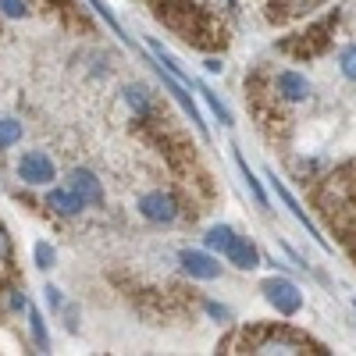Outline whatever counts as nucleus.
I'll use <instances>...</instances> for the list:
<instances>
[{
  "instance_id": "1",
  "label": "nucleus",
  "mask_w": 356,
  "mask_h": 356,
  "mask_svg": "<svg viewBox=\"0 0 356 356\" xmlns=\"http://www.w3.org/2000/svg\"><path fill=\"white\" fill-rule=\"evenodd\" d=\"M235 342L246 346L243 353H321L317 342L296 335L292 328H253V332L243 328V332H235V335L225 342V353H228Z\"/></svg>"
},
{
  "instance_id": "2",
  "label": "nucleus",
  "mask_w": 356,
  "mask_h": 356,
  "mask_svg": "<svg viewBox=\"0 0 356 356\" xmlns=\"http://www.w3.org/2000/svg\"><path fill=\"white\" fill-rule=\"evenodd\" d=\"M260 292L267 296V303H271L282 317H292L296 310L303 307V292L296 289L292 282H285V278H267V282L260 285Z\"/></svg>"
},
{
  "instance_id": "3",
  "label": "nucleus",
  "mask_w": 356,
  "mask_h": 356,
  "mask_svg": "<svg viewBox=\"0 0 356 356\" xmlns=\"http://www.w3.org/2000/svg\"><path fill=\"white\" fill-rule=\"evenodd\" d=\"M18 178L29 186H47L54 178V161L40 150H29L22 161H18Z\"/></svg>"
},
{
  "instance_id": "4",
  "label": "nucleus",
  "mask_w": 356,
  "mask_h": 356,
  "mask_svg": "<svg viewBox=\"0 0 356 356\" xmlns=\"http://www.w3.org/2000/svg\"><path fill=\"white\" fill-rule=\"evenodd\" d=\"M139 214H143L146 221H154V225L175 221V214H178L175 196H168V193H146V196L139 200Z\"/></svg>"
},
{
  "instance_id": "5",
  "label": "nucleus",
  "mask_w": 356,
  "mask_h": 356,
  "mask_svg": "<svg viewBox=\"0 0 356 356\" xmlns=\"http://www.w3.org/2000/svg\"><path fill=\"white\" fill-rule=\"evenodd\" d=\"M161 75H164V72H161ZM164 86H168V93H171V97L178 100V107L186 111V118H189V122L196 125V132H200V136L207 139V125H203V118H200V107H196V104H193V97L186 93V82H178V79H175V75L168 72V75H164Z\"/></svg>"
},
{
  "instance_id": "6",
  "label": "nucleus",
  "mask_w": 356,
  "mask_h": 356,
  "mask_svg": "<svg viewBox=\"0 0 356 356\" xmlns=\"http://www.w3.org/2000/svg\"><path fill=\"white\" fill-rule=\"evenodd\" d=\"M182 271L186 275H193V278H203V282H214L218 275H221V264L214 260V257H207V253H196V250H186L182 257Z\"/></svg>"
},
{
  "instance_id": "7",
  "label": "nucleus",
  "mask_w": 356,
  "mask_h": 356,
  "mask_svg": "<svg viewBox=\"0 0 356 356\" xmlns=\"http://www.w3.org/2000/svg\"><path fill=\"white\" fill-rule=\"evenodd\" d=\"M267 178H271V189L278 193V200H282V203L289 207V211H292V218H296V221H300V225L307 228V235H314V239H317V243H321L324 250H328V243H324V235H321V232L314 228V221L307 218V211H303V207H300V203H296V200H292V193H289V189H285V186L278 182V178H275V175H267Z\"/></svg>"
},
{
  "instance_id": "8",
  "label": "nucleus",
  "mask_w": 356,
  "mask_h": 356,
  "mask_svg": "<svg viewBox=\"0 0 356 356\" xmlns=\"http://www.w3.org/2000/svg\"><path fill=\"white\" fill-rule=\"evenodd\" d=\"M225 257H228V264L243 267V271H253V267L260 264V250H257V246H253L250 239H243V235H235V239L228 243Z\"/></svg>"
},
{
  "instance_id": "9",
  "label": "nucleus",
  "mask_w": 356,
  "mask_h": 356,
  "mask_svg": "<svg viewBox=\"0 0 356 356\" xmlns=\"http://www.w3.org/2000/svg\"><path fill=\"white\" fill-rule=\"evenodd\" d=\"M72 189L82 196V203H100L104 200V189H100V178L86 168H75L72 171Z\"/></svg>"
},
{
  "instance_id": "10",
  "label": "nucleus",
  "mask_w": 356,
  "mask_h": 356,
  "mask_svg": "<svg viewBox=\"0 0 356 356\" xmlns=\"http://www.w3.org/2000/svg\"><path fill=\"white\" fill-rule=\"evenodd\" d=\"M47 207H50V211H57V214H65V218H72V214L82 211L86 203H82V196H79L75 189H50Z\"/></svg>"
},
{
  "instance_id": "11",
  "label": "nucleus",
  "mask_w": 356,
  "mask_h": 356,
  "mask_svg": "<svg viewBox=\"0 0 356 356\" xmlns=\"http://www.w3.org/2000/svg\"><path fill=\"white\" fill-rule=\"evenodd\" d=\"M278 93L285 100H307L310 97V82L303 75H296V72H282L278 75Z\"/></svg>"
},
{
  "instance_id": "12",
  "label": "nucleus",
  "mask_w": 356,
  "mask_h": 356,
  "mask_svg": "<svg viewBox=\"0 0 356 356\" xmlns=\"http://www.w3.org/2000/svg\"><path fill=\"white\" fill-rule=\"evenodd\" d=\"M232 239H235V228H228V225H214L211 232L203 235V243H207V250H218V253H225Z\"/></svg>"
},
{
  "instance_id": "13",
  "label": "nucleus",
  "mask_w": 356,
  "mask_h": 356,
  "mask_svg": "<svg viewBox=\"0 0 356 356\" xmlns=\"http://www.w3.org/2000/svg\"><path fill=\"white\" fill-rule=\"evenodd\" d=\"M235 164H239V171H243V178H246V186H250V193H253L257 207H267V193L260 189V182H257V178H253V171H250V164L243 161V154H235Z\"/></svg>"
},
{
  "instance_id": "14",
  "label": "nucleus",
  "mask_w": 356,
  "mask_h": 356,
  "mask_svg": "<svg viewBox=\"0 0 356 356\" xmlns=\"http://www.w3.org/2000/svg\"><path fill=\"white\" fill-rule=\"evenodd\" d=\"M18 139H22V122H15V118H0V150L15 146Z\"/></svg>"
},
{
  "instance_id": "15",
  "label": "nucleus",
  "mask_w": 356,
  "mask_h": 356,
  "mask_svg": "<svg viewBox=\"0 0 356 356\" xmlns=\"http://www.w3.org/2000/svg\"><path fill=\"white\" fill-rule=\"evenodd\" d=\"M125 100H129V107H132L136 114H150V100H146V89L129 86V89H125Z\"/></svg>"
},
{
  "instance_id": "16",
  "label": "nucleus",
  "mask_w": 356,
  "mask_h": 356,
  "mask_svg": "<svg viewBox=\"0 0 356 356\" xmlns=\"http://www.w3.org/2000/svg\"><path fill=\"white\" fill-rule=\"evenodd\" d=\"M29 328H33V339H36V346H40V349H47V346H50V339H47V324H43L40 310H29Z\"/></svg>"
},
{
  "instance_id": "17",
  "label": "nucleus",
  "mask_w": 356,
  "mask_h": 356,
  "mask_svg": "<svg viewBox=\"0 0 356 356\" xmlns=\"http://www.w3.org/2000/svg\"><path fill=\"white\" fill-rule=\"evenodd\" d=\"M200 97H203L207 104H211V111H214V114L221 118L225 125H232V111H228V107H225V104H221V100H218V97L211 93V89H207V86H200Z\"/></svg>"
},
{
  "instance_id": "18",
  "label": "nucleus",
  "mask_w": 356,
  "mask_h": 356,
  "mask_svg": "<svg viewBox=\"0 0 356 356\" xmlns=\"http://www.w3.org/2000/svg\"><path fill=\"white\" fill-rule=\"evenodd\" d=\"M8 264H11V235L4 232V225H0V282H4V275H8Z\"/></svg>"
},
{
  "instance_id": "19",
  "label": "nucleus",
  "mask_w": 356,
  "mask_h": 356,
  "mask_svg": "<svg viewBox=\"0 0 356 356\" xmlns=\"http://www.w3.org/2000/svg\"><path fill=\"white\" fill-rule=\"evenodd\" d=\"M339 65H342V75L356 82V47H346L342 57H339Z\"/></svg>"
},
{
  "instance_id": "20",
  "label": "nucleus",
  "mask_w": 356,
  "mask_h": 356,
  "mask_svg": "<svg viewBox=\"0 0 356 356\" xmlns=\"http://www.w3.org/2000/svg\"><path fill=\"white\" fill-rule=\"evenodd\" d=\"M54 264V246L50 243H36V267H50Z\"/></svg>"
},
{
  "instance_id": "21",
  "label": "nucleus",
  "mask_w": 356,
  "mask_h": 356,
  "mask_svg": "<svg viewBox=\"0 0 356 356\" xmlns=\"http://www.w3.org/2000/svg\"><path fill=\"white\" fill-rule=\"evenodd\" d=\"M0 11L11 15V18H22L25 15V4H22V0H0Z\"/></svg>"
},
{
  "instance_id": "22",
  "label": "nucleus",
  "mask_w": 356,
  "mask_h": 356,
  "mask_svg": "<svg viewBox=\"0 0 356 356\" xmlns=\"http://www.w3.org/2000/svg\"><path fill=\"white\" fill-rule=\"evenodd\" d=\"M47 303H50V307H61V296H57V289H47Z\"/></svg>"
},
{
  "instance_id": "23",
  "label": "nucleus",
  "mask_w": 356,
  "mask_h": 356,
  "mask_svg": "<svg viewBox=\"0 0 356 356\" xmlns=\"http://www.w3.org/2000/svg\"><path fill=\"white\" fill-rule=\"evenodd\" d=\"M207 310H211L214 317H228V310H225V307H218V303H207Z\"/></svg>"
},
{
  "instance_id": "24",
  "label": "nucleus",
  "mask_w": 356,
  "mask_h": 356,
  "mask_svg": "<svg viewBox=\"0 0 356 356\" xmlns=\"http://www.w3.org/2000/svg\"><path fill=\"white\" fill-rule=\"evenodd\" d=\"M221 68H225V65H221V61H214V57H211V61H207V72H214V75H218Z\"/></svg>"
},
{
  "instance_id": "25",
  "label": "nucleus",
  "mask_w": 356,
  "mask_h": 356,
  "mask_svg": "<svg viewBox=\"0 0 356 356\" xmlns=\"http://www.w3.org/2000/svg\"><path fill=\"white\" fill-rule=\"evenodd\" d=\"M353 307H356V303H353Z\"/></svg>"
}]
</instances>
